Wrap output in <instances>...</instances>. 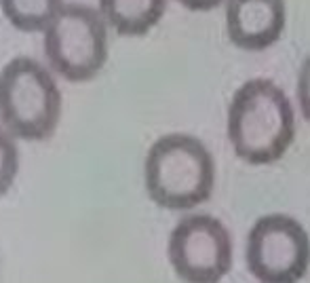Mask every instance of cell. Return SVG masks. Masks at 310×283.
Segmentation results:
<instances>
[{
    "instance_id": "12",
    "label": "cell",
    "mask_w": 310,
    "mask_h": 283,
    "mask_svg": "<svg viewBox=\"0 0 310 283\" xmlns=\"http://www.w3.org/2000/svg\"><path fill=\"white\" fill-rule=\"evenodd\" d=\"M178 3L192 13H209L220 5H224L226 0H178Z\"/></svg>"
},
{
    "instance_id": "4",
    "label": "cell",
    "mask_w": 310,
    "mask_h": 283,
    "mask_svg": "<svg viewBox=\"0 0 310 283\" xmlns=\"http://www.w3.org/2000/svg\"><path fill=\"white\" fill-rule=\"evenodd\" d=\"M49 66L68 83H89L108 62V24L95 7L64 3L43 32Z\"/></svg>"
},
{
    "instance_id": "6",
    "label": "cell",
    "mask_w": 310,
    "mask_h": 283,
    "mask_svg": "<svg viewBox=\"0 0 310 283\" xmlns=\"http://www.w3.org/2000/svg\"><path fill=\"white\" fill-rule=\"evenodd\" d=\"M169 262L186 283H220L232 268V239L218 218L184 216L169 237Z\"/></svg>"
},
{
    "instance_id": "10",
    "label": "cell",
    "mask_w": 310,
    "mask_h": 283,
    "mask_svg": "<svg viewBox=\"0 0 310 283\" xmlns=\"http://www.w3.org/2000/svg\"><path fill=\"white\" fill-rule=\"evenodd\" d=\"M19 171V150L13 135L5 127H0V197L9 193Z\"/></svg>"
},
{
    "instance_id": "5",
    "label": "cell",
    "mask_w": 310,
    "mask_h": 283,
    "mask_svg": "<svg viewBox=\"0 0 310 283\" xmlns=\"http://www.w3.org/2000/svg\"><path fill=\"white\" fill-rule=\"evenodd\" d=\"M245 256L260 283H297L310 264L308 232L291 216H262L249 230Z\"/></svg>"
},
{
    "instance_id": "3",
    "label": "cell",
    "mask_w": 310,
    "mask_h": 283,
    "mask_svg": "<svg viewBox=\"0 0 310 283\" xmlns=\"http://www.w3.org/2000/svg\"><path fill=\"white\" fill-rule=\"evenodd\" d=\"M61 118V91L49 70L17 55L0 70V123L13 137L43 142Z\"/></svg>"
},
{
    "instance_id": "7",
    "label": "cell",
    "mask_w": 310,
    "mask_h": 283,
    "mask_svg": "<svg viewBox=\"0 0 310 283\" xmlns=\"http://www.w3.org/2000/svg\"><path fill=\"white\" fill-rule=\"evenodd\" d=\"M226 34L241 51L260 53L281 40L287 26L285 0H226Z\"/></svg>"
},
{
    "instance_id": "2",
    "label": "cell",
    "mask_w": 310,
    "mask_h": 283,
    "mask_svg": "<svg viewBox=\"0 0 310 283\" xmlns=\"http://www.w3.org/2000/svg\"><path fill=\"white\" fill-rule=\"evenodd\" d=\"M143 184L159 207L182 211L209 201L215 186V161L199 137L167 133L150 146Z\"/></svg>"
},
{
    "instance_id": "8",
    "label": "cell",
    "mask_w": 310,
    "mask_h": 283,
    "mask_svg": "<svg viewBox=\"0 0 310 283\" xmlns=\"http://www.w3.org/2000/svg\"><path fill=\"white\" fill-rule=\"evenodd\" d=\"M169 0H97V11L118 36L139 38L159 26Z\"/></svg>"
},
{
    "instance_id": "9",
    "label": "cell",
    "mask_w": 310,
    "mask_h": 283,
    "mask_svg": "<svg viewBox=\"0 0 310 283\" xmlns=\"http://www.w3.org/2000/svg\"><path fill=\"white\" fill-rule=\"evenodd\" d=\"M61 7L64 0H0L7 22L24 34L45 32Z\"/></svg>"
},
{
    "instance_id": "11",
    "label": "cell",
    "mask_w": 310,
    "mask_h": 283,
    "mask_svg": "<svg viewBox=\"0 0 310 283\" xmlns=\"http://www.w3.org/2000/svg\"><path fill=\"white\" fill-rule=\"evenodd\" d=\"M295 95L299 104V112L306 123H310V53L304 57L302 66L297 70V83H295Z\"/></svg>"
},
{
    "instance_id": "1",
    "label": "cell",
    "mask_w": 310,
    "mask_h": 283,
    "mask_svg": "<svg viewBox=\"0 0 310 283\" xmlns=\"http://www.w3.org/2000/svg\"><path fill=\"white\" fill-rule=\"evenodd\" d=\"M295 137V114L285 91L268 78H251L234 91L228 106V139L249 165L283 159Z\"/></svg>"
}]
</instances>
